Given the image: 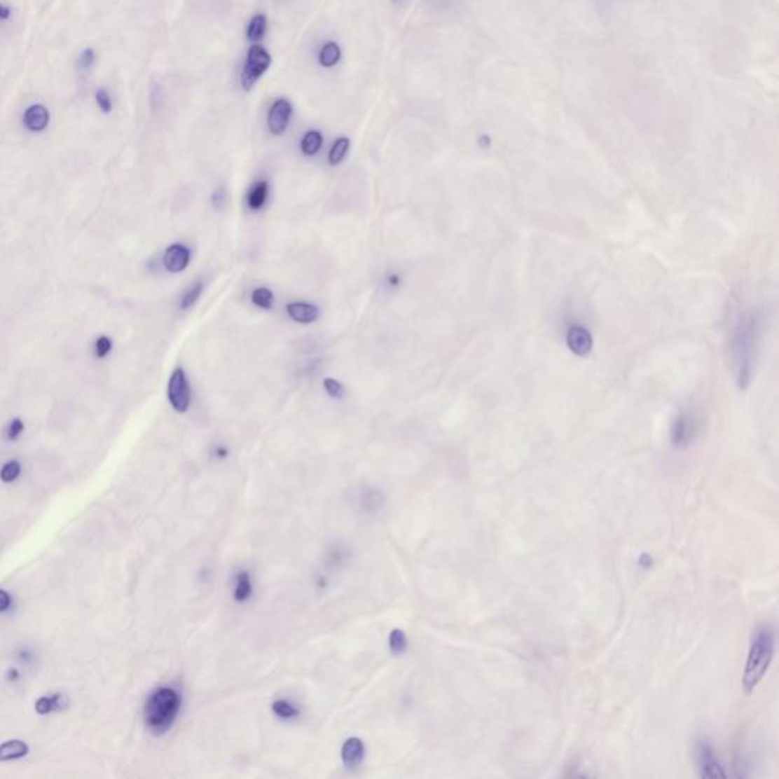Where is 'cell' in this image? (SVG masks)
Masks as SVG:
<instances>
[{
    "label": "cell",
    "mask_w": 779,
    "mask_h": 779,
    "mask_svg": "<svg viewBox=\"0 0 779 779\" xmlns=\"http://www.w3.org/2000/svg\"><path fill=\"white\" fill-rule=\"evenodd\" d=\"M775 656V633L770 627H759L752 640L741 685L747 694L754 693L764 679Z\"/></svg>",
    "instance_id": "cell-1"
},
{
    "label": "cell",
    "mask_w": 779,
    "mask_h": 779,
    "mask_svg": "<svg viewBox=\"0 0 779 779\" xmlns=\"http://www.w3.org/2000/svg\"><path fill=\"white\" fill-rule=\"evenodd\" d=\"M181 706V697L177 689L162 687L148 697L145 703V724L154 736H162L174 724Z\"/></svg>",
    "instance_id": "cell-2"
},
{
    "label": "cell",
    "mask_w": 779,
    "mask_h": 779,
    "mask_svg": "<svg viewBox=\"0 0 779 779\" xmlns=\"http://www.w3.org/2000/svg\"><path fill=\"white\" fill-rule=\"evenodd\" d=\"M736 344L740 358L741 382H746V375L750 373L752 361H754V350L757 346V320L754 317H747L741 322Z\"/></svg>",
    "instance_id": "cell-3"
},
{
    "label": "cell",
    "mask_w": 779,
    "mask_h": 779,
    "mask_svg": "<svg viewBox=\"0 0 779 779\" xmlns=\"http://www.w3.org/2000/svg\"><path fill=\"white\" fill-rule=\"evenodd\" d=\"M271 61V55L267 49L262 48L261 44H253L249 49V54H247L241 75V84L245 90H251L254 84L259 81V78L270 69Z\"/></svg>",
    "instance_id": "cell-4"
},
{
    "label": "cell",
    "mask_w": 779,
    "mask_h": 779,
    "mask_svg": "<svg viewBox=\"0 0 779 779\" xmlns=\"http://www.w3.org/2000/svg\"><path fill=\"white\" fill-rule=\"evenodd\" d=\"M167 399H170V404L177 413L183 414L189 410L191 385L181 367H177L170 378V382H167Z\"/></svg>",
    "instance_id": "cell-5"
},
{
    "label": "cell",
    "mask_w": 779,
    "mask_h": 779,
    "mask_svg": "<svg viewBox=\"0 0 779 779\" xmlns=\"http://www.w3.org/2000/svg\"><path fill=\"white\" fill-rule=\"evenodd\" d=\"M291 116H292V105L288 99L280 97V99L274 102L270 107L268 118H267L271 135L282 136L288 128Z\"/></svg>",
    "instance_id": "cell-6"
},
{
    "label": "cell",
    "mask_w": 779,
    "mask_h": 779,
    "mask_svg": "<svg viewBox=\"0 0 779 779\" xmlns=\"http://www.w3.org/2000/svg\"><path fill=\"white\" fill-rule=\"evenodd\" d=\"M697 759L702 778H726L724 770L720 761L717 759L714 749L703 741L697 747Z\"/></svg>",
    "instance_id": "cell-7"
},
{
    "label": "cell",
    "mask_w": 779,
    "mask_h": 779,
    "mask_svg": "<svg viewBox=\"0 0 779 779\" xmlns=\"http://www.w3.org/2000/svg\"><path fill=\"white\" fill-rule=\"evenodd\" d=\"M191 262V251L183 244H172L166 249L163 254V265L166 271L170 273H181L189 267Z\"/></svg>",
    "instance_id": "cell-8"
},
{
    "label": "cell",
    "mask_w": 779,
    "mask_h": 779,
    "mask_svg": "<svg viewBox=\"0 0 779 779\" xmlns=\"http://www.w3.org/2000/svg\"><path fill=\"white\" fill-rule=\"evenodd\" d=\"M50 120L49 110L41 104H34L23 114V123L31 132H41L48 128Z\"/></svg>",
    "instance_id": "cell-9"
},
{
    "label": "cell",
    "mask_w": 779,
    "mask_h": 779,
    "mask_svg": "<svg viewBox=\"0 0 779 779\" xmlns=\"http://www.w3.org/2000/svg\"><path fill=\"white\" fill-rule=\"evenodd\" d=\"M287 312L292 320L302 324H311L317 322L318 318V308L311 303L305 302H292L287 305Z\"/></svg>",
    "instance_id": "cell-10"
},
{
    "label": "cell",
    "mask_w": 779,
    "mask_h": 779,
    "mask_svg": "<svg viewBox=\"0 0 779 779\" xmlns=\"http://www.w3.org/2000/svg\"><path fill=\"white\" fill-rule=\"evenodd\" d=\"M366 754V749L364 745H362V741L359 738H350L346 743H344V746L341 749V757H343V763L346 767L349 768H355L361 764L362 758H364Z\"/></svg>",
    "instance_id": "cell-11"
},
{
    "label": "cell",
    "mask_w": 779,
    "mask_h": 779,
    "mask_svg": "<svg viewBox=\"0 0 779 779\" xmlns=\"http://www.w3.org/2000/svg\"><path fill=\"white\" fill-rule=\"evenodd\" d=\"M29 754V746L22 740H8L0 745V763L19 759Z\"/></svg>",
    "instance_id": "cell-12"
},
{
    "label": "cell",
    "mask_w": 779,
    "mask_h": 779,
    "mask_svg": "<svg viewBox=\"0 0 779 779\" xmlns=\"http://www.w3.org/2000/svg\"><path fill=\"white\" fill-rule=\"evenodd\" d=\"M343 57L341 48L335 41H327L323 44V48L318 52V63L324 69H331L340 63Z\"/></svg>",
    "instance_id": "cell-13"
},
{
    "label": "cell",
    "mask_w": 779,
    "mask_h": 779,
    "mask_svg": "<svg viewBox=\"0 0 779 779\" xmlns=\"http://www.w3.org/2000/svg\"><path fill=\"white\" fill-rule=\"evenodd\" d=\"M268 181L261 180V181H256L251 189L249 192V197H247V205L251 210H259L265 206V202H267L268 198Z\"/></svg>",
    "instance_id": "cell-14"
},
{
    "label": "cell",
    "mask_w": 779,
    "mask_h": 779,
    "mask_svg": "<svg viewBox=\"0 0 779 779\" xmlns=\"http://www.w3.org/2000/svg\"><path fill=\"white\" fill-rule=\"evenodd\" d=\"M322 146H323V135L317 130L308 131L303 136L302 142H300V149H302V153L308 157L315 156L318 151H320Z\"/></svg>",
    "instance_id": "cell-15"
},
{
    "label": "cell",
    "mask_w": 779,
    "mask_h": 779,
    "mask_svg": "<svg viewBox=\"0 0 779 779\" xmlns=\"http://www.w3.org/2000/svg\"><path fill=\"white\" fill-rule=\"evenodd\" d=\"M267 26H268L267 17H265L263 14L253 15V19L250 20L249 26H247V39H249L253 43L262 40L265 32H267Z\"/></svg>",
    "instance_id": "cell-16"
},
{
    "label": "cell",
    "mask_w": 779,
    "mask_h": 779,
    "mask_svg": "<svg viewBox=\"0 0 779 779\" xmlns=\"http://www.w3.org/2000/svg\"><path fill=\"white\" fill-rule=\"evenodd\" d=\"M349 148H350V140L347 137H338L331 148L327 160H329L332 166L340 165L344 160V157H346Z\"/></svg>",
    "instance_id": "cell-17"
},
{
    "label": "cell",
    "mask_w": 779,
    "mask_h": 779,
    "mask_svg": "<svg viewBox=\"0 0 779 779\" xmlns=\"http://www.w3.org/2000/svg\"><path fill=\"white\" fill-rule=\"evenodd\" d=\"M202 288H205V283L198 280V282H195L192 287H189V289H186V292L180 300V309H183V311H184V309H189L191 306L197 303V300L200 298L201 292H202Z\"/></svg>",
    "instance_id": "cell-18"
},
{
    "label": "cell",
    "mask_w": 779,
    "mask_h": 779,
    "mask_svg": "<svg viewBox=\"0 0 779 779\" xmlns=\"http://www.w3.org/2000/svg\"><path fill=\"white\" fill-rule=\"evenodd\" d=\"M251 302L265 311H270L274 305V296L268 288H256L251 294Z\"/></svg>",
    "instance_id": "cell-19"
},
{
    "label": "cell",
    "mask_w": 779,
    "mask_h": 779,
    "mask_svg": "<svg viewBox=\"0 0 779 779\" xmlns=\"http://www.w3.org/2000/svg\"><path fill=\"white\" fill-rule=\"evenodd\" d=\"M251 595V581L247 572H241L236 577V586H235V598L237 601H245Z\"/></svg>",
    "instance_id": "cell-20"
},
{
    "label": "cell",
    "mask_w": 779,
    "mask_h": 779,
    "mask_svg": "<svg viewBox=\"0 0 779 779\" xmlns=\"http://www.w3.org/2000/svg\"><path fill=\"white\" fill-rule=\"evenodd\" d=\"M20 474H22V464L17 462V460H11V462L5 463L2 469H0V480L6 484L13 483L20 476Z\"/></svg>",
    "instance_id": "cell-21"
},
{
    "label": "cell",
    "mask_w": 779,
    "mask_h": 779,
    "mask_svg": "<svg viewBox=\"0 0 779 779\" xmlns=\"http://www.w3.org/2000/svg\"><path fill=\"white\" fill-rule=\"evenodd\" d=\"M111 349H113V341L107 335H101L99 338H96L93 344V355L97 359H104L110 355Z\"/></svg>",
    "instance_id": "cell-22"
},
{
    "label": "cell",
    "mask_w": 779,
    "mask_h": 779,
    "mask_svg": "<svg viewBox=\"0 0 779 779\" xmlns=\"http://www.w3.org/2000/svg\"><path fill=\"white\" fill-rule=\"evenodd\" d=\"M390 649L394 654H401L406 650V636L399 628H396L390 635Z\"/></svg>",
    "instance_id": "cell-23"
},
{
    "label": "cell",
    "mask_w": 779,
    "mask_h": 779,
    "mask_svg": "<svg viewBox=\"0 0 779 779\" xmlns=\"http://www.w3.org/2000/svg\"><path fill=\"white\" fill-rule=\"evenodd\" d=\"M273 711L280 719H292V717H296L298 714V711L296 710L294 706H292L289 702L287 701H277L274 702L273 705Z\"/></svg>",
    "instance_id": "cell-24"
},
{
    "label": "cell",
    "mask_w": 779,
    "mask_h": 779,
    "mask_svg": "<svg viewBox=\"0 0 779 779\" xmlns=\"http://www.w3.org/2000/svg\"><path fill=\"white\" fill-rule=\"evenodd\" d=\"M323 387L326 390V393L329 394L333 399H341L343 394H344V387L340 382V380H336L333 378H326L323 380Z\"/></svg>",
    "instance_id": "cell-25"
},
{
    "label": "cell",
    "mask_w": 779,
    "mask_h": 779,
    "mask_svg": "<svg viewBox=\"0 0 779 779\" xmlns=\"http://www.w3.org/2000/svg\"><path fill=\"white\" fill-rule=\"evenodd\" d=\"M96 63V54L95 50L87 48L81 52V55L78 58V69L83 70V72H88Z\"/></svg>",
    "instance_id": "cell-26"
},
{
    "label": "cell",
    "mask_w": 779,
    "mask_h": 779,
    "mask_svg": "<svg viewBox=\"0 0 779 779\" xmlns=\"http://www.w3.org/2000/svg\"><path fill=\"white\" fill-rule=\"evenodd\" d=\"M25 431V422L20 418L13 419L6 427V439L10 441H15Z\"/></svg>",
    "instance_id": "cell-27"
},
{
    "label": "cell",
    "mask_w": 779,
    "mask_h": 779,
    "mask_svg": "<svg viewBox=\"0 0 779 779\" xmlns=\"http://www.w3.org/2000/svg\"><path fill=\"white\" fill-rule=\"evenodd\" d=\"M96 104H97V107L102 110V113H110L111 111L113 101H111L110 93L105 90V88H99V90L96 92Z\"/></svg>",
    "instance_id": "cell-28"
},
{
    "label": "cell",
    "mask_w": 779,
    "mask_h": 779,
    "mask_svg": "<svg viewBox=\"0 0 779 779\" xmlns=\"http://www.w3.org/2000/svg\"><path fill=\"white\" fill-rule=\"evenodd\" d=\"M35 711H37V714H40V715H48L49 712L54 711V708H52L50 697H46V696L40 697L39 701L35 702Z\"/></svg>",
    "instance_id": "cell-29"
},
{
    "label": "cell",
    "mask_w": 779,
    "mask_h": 779,
    "mask_svg": "<svg viewBox=\"0 0 779 779\" xmlns=\"http://www.w3.org/2000/svg\"><path fill=\"white\" fill-rule=\"evenodd\" d=\"M50 701H52V708H54V711H61V710H64V708L69 706V697L64 693L54 694L50 697Z\"/></svg>",
    "instance_id": "cell-30"
},
{
    "label": "cell",
    "mask_w": 779,
    "mask_h": 779,
    "mask_svg": "<svg viewBox=\"0 0 779 779\" xmlns=\"http://www.w3.org/2000/svg\"><path fill=\"white\" fill-rule=\"evenodd\" d=\"M224 202H226V192H224V189H223V188L215 189L214 193H212V205H214V209L221 210V209H223V206H224Z\"/></svg>",
    "instance_id": "cell-31"
},
{
    "label": "cell",
    "mask_w": 779,
    "mask_h": 779,
    "mask_svg": "<svg viewBox=\"0 0 779 779\" xmlns=\"http://www.w3.org/2000/svg\"><path fill=\"white\" fill-rule=\"evenodd\" d=\"M11 606V595L8 594L6 591L0 589V612H5V610L10 609Z\"/></svg>",
    "instance_id": "cell-32"
},
{
    "label": "cell",
    "mask_w": 779,
    "mask_h": 779,
    "mask_svg": "<svg viewBox=\"0 0 779 779\" xmlns=\"http://www.w3.org/2000/svg\"><path fill=\"white\" fill-rule=\"evenodd\" d=\"M10 15H11V10H10V8L0 4V20L10 19Z\"/></svg>",
    "instance_id": "cell-33"
},
{
    "label": "cell",
    "mask_w": 779,
    "mask_h": 779,
    "mask_svg": "<svg viewBox=\"0 0 779 779\" xmlns=\"http://www.w3.org/2000/svg\"><path fill=\"white\" fill-rule=\"evenodd\" d=\"M387 282H388L390 287H397V285H399L401 279H399V276H397V274H390Z\"/></svg>",
    "instance_id": "cell-34"
},
{
    "label": "cell",
    "mask_w": 779,
    "mask_h": 779,
    "mask_svg": "<svg viewBox=\"0 0 779 779\" xmlns=\"http://www.w3.org/2000/svg\"><path fill=\"white\" fill-rule=\"evenodd\" d=\"M19 677H20V673L17 671L15 668H11L10 671H8V680L15 682V680H19Z\"/></svg>",
    "instance_id": "cell-35"
}]
</instances>
